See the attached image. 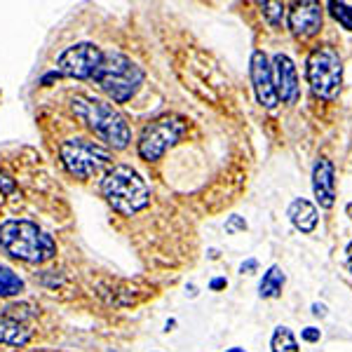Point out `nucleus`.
Segmentation results:
<instances>
[{
  "label": "nucleus",
  "instance_id": "f257e3e1",
  "mask_svg": "<svg viewBox=\"0 0 352 352\" xmlns=\"http://www.w3.org/2000/svg\"><path fill=\"white\" fill-rule=\"evenodd\" d=\"M0 249L26 263H45L56 254L52 235L26 219H8L0 223Z\"/></svg>",
  "mask_w": 352,
  "mask_h": 352
},
{
  "label": "nucleus",
  "instance_id": "f03ea898",
  "mask_svg": "<svg viewBox=\"0 0 352 352\" xmlns=\"http://www.w3.org/2000/svg\"><path fill=\"white\" fill-rule=\"evenodd\" d=\"M73 111L78 118H82L85 124L99 139H104L113 148H127L132 141V129L127 124V118L106 101L92 99V96H76Z\"/></svg>",
  "mask_w": 352,
  "mask_h": 352
},
{
  "label": "nucleus",
  "instance_id": "7ed1b4c3",
  "mask_svg": "<svg viewBox=\"0 0 352 352\" xmlns=\"http://www.w3.org/2000/svg\"><path fill=\"white\" fill-rule=\"evenodd\" d=\"M101 192L111 207L124 217L141 212L151 200L148 184L129 164H113L101 181Z\"/></svg>",
  "mask_w": 352,
  "mask_h": 352
},
{
  "label": "nucleus",
  "instance_id": "20e7f679",
  "mask_svg": "<svg viewBox=\"0 0 352 352\" xmlns=\"http://www.w3.org/2000/svg\"><path fill=\"white\" fill-rule=\"evenodd\" d=\"M94 80L116 104H124L139 92L141 82H144V71L129 56L120 52H104L101 66L94 73Z\"/></svg>",
  "mask_w": 352,
  "mask_h": 352
},
{
  "label": "nucleus",
  "instance_id": "39448f33",
  "mask_svg": "<svg viewBox=\"0 0 352 352\" xmlns=\"http://www.w3.org/2000/svg\"><path fill=\"white\" fill-rule=\"evenodd\" d=\"M308 82L315 96L333 101L343 87V61L331 45L315 47L308 56Z\"/></svg>",
  "mask_w": 352,
  "mask_h": 352
},
{
  "label": "nucleus",
  "instance_id": "423d86ee",
  "mask_svg": "<svg viewBox=\"0 0 352 352\" xmlns=\"http://www.w3.org/2000/svg\"><path fill=\"white\" fill-rule=\"evenodd\" d=\"M61 162H64L66 172L76 179H89V176L99 174L101 169L111 167L113 155L106 146L99 141L89 139H68L59 148Z\"/></svg>",
  "mask_w": 352,
  "mask_h": 352
},
{
  "label": "nucleus",
  "instance_id": "0eeeda50",
  "mask_svg": "<svg viewBox=\"0 0 352 352\" xmlns=\"http://www.w3.org/2000/svg\"><path fill=\"white\" fill-rule=\"evenodd\" d=\"M186 122L181 118H160V120H153L146 124L144 132L139 136V155L148 162L160 160L164 151L172 148L176 141L184 136Z\"/></svg>",
  "mask_w": 352,
  "mask_h": 352
},
{
  "label": "nucleus",
  "instance_id": "6e6552de",
  "mask_svg": "<svg viewBox=\"0 0 352 352\" xmlns=\"http://www.w3.org/2000/svg\"><path fill=\"white\" fill-rule=\"evenodd\" d=\"M101 59H104V52L94 43H78L56 56V71L66 78L87 80V78H94L96 68L101 66Z\"/></svg>",
  "mask_w": 352,
  "mask_h": 352
},
{
  "label": "nucleus",
  "instance_id": "1a4fd4ad",
  "mask_svg": "<svg viewBox=\"0 0 352 352\" xmlns=\"http://www.w3.org/2000/svg\"><path fill=\"white\" fill-rule=\"evenodd\" d=\"M272 85H275L277 99H282L285 104L294 106L300 99V85H298V73L294 61L287 54L277 52L272 56Z\"/></svg>",
  "mask_w": 352,
  "mask_h": 352
},
{
  "label": "nucleus",
  "instance_id": "9d476101",
  "mask_svg": "<svg viewBox=\"0 0 352 352\" xmlns=\"http://www.w3.org/2000/svg\"><path fill=\"white\" fill-rule=\"evenodd\" d=\"M252 82H254V92H256V99L263 109L272 111L277 106V92L275 85H272V66L261 50L252 54Z\"/></svg>",
  "mask_w": 352,
  "mask_h": 352
},
{
  "label": "nucleus",
  "instance_id": "9b49d317",
  "mask_svg": "<svg viewBox=\"0 0 352 352\" xmlns=\"http://www.w3.org/2000/svg\"><path fill=\"white\" fill-rule=\"evenodd\" d=\"M289 28L296 38H312L322 31V5L320 3H296L289 10Z\"/></svg>",
  "mask_w": 352,
  "mask_h": 352
},
{
  "label": "nucleus",
  "instance_id": "f8f14e48",
  "mask_svg": "<svg viewBox=\"0 0 352 352\" xmlns=\"http://www.w3.org/2000/svg\"><path fill=\"white\" fill-rule=\"evenodd\" d=\"M312 192L322 209H331L336 202V172H333V162L324 155L317 157L312 167Z\"/></svg>",
  "mask_w": 352,
  "mask_h": 352
},
{
  "label": "nucleus",
  "instance_id": "ddd939ff",
  "mask_svg": "<svg viewBox=\"0 0 352 352\" xmlns=\"http://www.w3.org/2000/svg\"><path fill=\"white\" fill-rule=\"evenodd\" d=\"M287 217H289V221H292L294 228L300 230L303 235H310V232H315L317 221H320L317 207L310 200H303V197H298V200H294L292 204H289Z\"/></svg>",
  "mask_w": 352,
  "mask_h": 352
},
{
  "label": "nucleus",
  "instance_id": "4468645a",
  "mask_svg": "<svg viewBox=\"0 0 352 352\" xmlns=\"http://www.w3.org/2000/svg\"><path fill=\"white\" fill-rule=\"evenodd\" d=\"M31 329L26 324H21L19 320L10 315H0V345H14V348H21L31 340Z\"/></svg>",
  "mask_w": 352,
  "mask_h": 352
},
{
  "label": "nucleus",
  "instance_id": "2eb2a0df",
  "mask_svg": "<svg viewBox=\"0 0 352 352\" xmlns=\"http://www.w3.org/2000/svg\"><path fill=\"white\" fill-rule=\"evenodd\" d=\"M287 285V275L280 265H270L268 270L263 272V280L258 285V296L261 298H280L282 289Z\"/></svg>",
  "mask_w": 352,
  "mask_h": 352
},
{
  "label": "nucleus",
  "instance_id": "dca6fc26",
  "mask_svg": "<svg viewBox=\"0 0 352 352\" xmlns=\"http://www.w3.org/2000/svg\"><path fill=\"white\" fill-rule=\"evenodd\" d=\"M270 348L272 352H298V340L294 336L292 329L287 327H277L275 333H272V340H270Z\"/></svg>",
  "mask_w": 352,
  "mask_h": 352
},
{
  "label": "nucleus",
  "instance_id": "f3484780",
  "mask_svg": "<svg viewBox=\"0 0 352 352\" xmlns=\"http://www.w3.org/2000/svg\"><path fill=\"white\" fill-rule=\"evenodd\" d=\"M24 292V282L12 268L0 265V296H16Z\"/></svg>",
  "mask_w": 352,
  "mask_h": 352
},
{
  "label": "nucleus",
  "instance_id": "a211bd4d",
  "mask_svg": "<svg viewBox=\"0 0 352 352\" xmlns=\"http://www.w3.org/2000/svg\"><path fill=\"white\" fill-rule=\"evenodd\" d=\"M327 8H329V14H331L333 19H336L338 24L345 28V31H352V5L336 3V0H331Z\"/></svg>",
  "mask_w": 352,
  "mask_h": 352
},
{
  "label": "nucleus",
  "instance_id": "6ab92c4d",
  "mask_svg": "<svg viewBox=\"0 0 352 352\" xmlns=\"http://www.w3.org/2000/svg\"><path fill=\"white\" fill-rule=\"evenodd\" d=\"M261 10H263V16L268 19V24L272 28L282 26V21H285V5L282 3H261Z\"/></svg>",
  "mask_w": 352,
  "mask_h": 352
},
{
  "label": "nucleus",
  "instance_id": "aec40b11",
  "mask_svg": "<svg viewBox=\"0 0 352 352\" xmlns=\"http://www.w3.org/2000/svg\"><path fill=\"white\" fill-rule=\"evenodd\" d=\"M242 230H247V221L242 217H237V214L228 217V221H226V232H228V235H237V232H242Z\"/></svg>",
  "mask_w": 352,
  "mask_h": 352
},
{
  "label": "nucleus",
  "instance_id": "412c9836",
  "mask_svg": "<svg viewBox=\"0 0 352 352\" xmlns=\"http://www.w3.org/2000/svg\"><path fill=\"white\" fill-rule=\"evenodd\" d=\"M300 338H303L305 343H320L322 331L317 327H305L303 331H300Z\"/></svg>",
  "mask_w": 352,
  "mask_h": 352
},
{
  "label": "nucleus",
  "instance_id": "4be33fe9",
  "mask_svg": "<svg viewBox=\"0 0 352 352\" xmlns=\"http://www.w3.org/2000/svg\"><path fill=\"white\" fill-rule=\"evenodd\" d=\"M258 270V261L256 258H247L244 263L240 265V272L242 275H254V272Z\"/></svg>",
  "mask_w": 352,
  "mask_h": 352
},
{
  "label": "nucleus",
  "instance_id": "5701e85b",
  "mask_svg": "<svg viewBox=\"0 0 352 352\" xmlns=\"http://www.w3.org/2000/svg\"><path fill=\"white\" fill-rule=\"evenodd\" d=\"M0 190H3V192H12L14 190V184L5 174H0Z\"/></svg>",
  "mask_w": 352,
  "mask_h": 352
},
{
  "label": "nucleus",
  "instance_id": "b1692460",
  "mask_svg": "<svg viewBox=\"0 0 352 352\" xmlns=\"http://www.w3.org/2000/svg\"><path fill=\"white\" fill-rule=\"evenodd\" d=\"M226 287H228V280H226V277H217V280H212V285H209L212 292H219V289H226Z\"/></svg>",
  "mask_w": 352,
  "mask_h": 352
},
{
  "label": "nucleus",
  "instance_id": "393cba45",
  "mask_svg": "<svg viewBox=\"0 0 352 352\" xmlns=\"http://www.w3.org/2000/svg\"><path fill=\"white\" fill-rule=\"evenodd\" d=\"M312 315H315V317H327V305L324 303H312Z\"/></svg>",
  "mask_w": 352,
  "mask_h": 352
},
{
  "label": "nucleus",
  "instance_id": "a878e982",
  "mask_svg": "<svg viewBox=\"0 0 352 352\" xmlns=\"http://www.w3.org/2000/svg\"><path fill=\"white\" fill-rule=\"evenodd\" d=\"M348 263H350V270H352V244L348 247Z\"/></svg>",
  "mask_w": 352,
  "mask_h": 352
},
{
  "label": "nucleus",
  "instance_id": "bb28decb",
  "mask_svg": "<svg viewBox=\"0 0 352 352\" xmlns=\"http://www.w3.org/2000/svg\"><path fill=\"white\" fill-rule=\"evenodd\" d=\"M228 352H247V350H242V348H232V350H228Z\"/></svg>",
  "mask_w": 352,
  "mask_h": 352
},
{
  "label": "nucleus",
  "instance_id": "cd10ccee",
  "mask_svg": "<svg viewBox=\"0 0 352 352\" xmlns=\"http://www.w3.org/2000/svg\"><path fill=\"white\" fill-rule=\"evenodd\" d=\"M348 214H350V219H352V202L348 204Z\"/></svg>",
  "mask_w": 352,
  "mask_h": 352
}]
</instances>
